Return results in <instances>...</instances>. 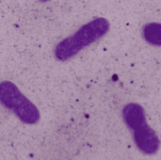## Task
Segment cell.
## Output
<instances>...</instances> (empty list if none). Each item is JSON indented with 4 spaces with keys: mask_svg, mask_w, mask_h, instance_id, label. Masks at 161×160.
Here are the masks:
<instances>
[{
    "mask_svg": "<svg viewBox=\"0 0 161 160\" xmlns=\"http://www.w3.org/2000/svg\"><path fill=\"white\" fill-rule=\"evenodd\" d=\"M110 24L106 18H95L82 25L73 36L59 41L55 48L58 60L66 61L74 58L83 48L104 37L109 30Z\"/></svg>",
    "mask_w": 161,
    "mask_h": 160,
    "instance_id": "1",
    "label": "cell"
},
{
    "mask_svg": "<svg viewBox=\"0 0 161 160\" xmlns=\"http://www.w3.org/2000/svg\"><path fill=\"white\" fill-rule=\"evenodd\" d=\"M125 124L134 131V141L144 155L153 156L160 147V141L153 128L147 124L144 108L137 103H129L123 108Z\"/></svg>",
    "mask_w": 161,
    "mask_h": 160,
    "instance_id": "2",
    "label": "cell"
},
{
    "mask_svg": "<svg viewBox=\"0 0 161 160\" xmlns=\"http://www.w3.org/2000/svg\"><path fill=\"white\" fill-rule=\"evenodd\" d=\"M0 104L12 110L26 124H35L40 121L41 114L37 107L10 81L0 82Z\"/></svg>",
    "mask_w": 161,
    "mask_h": 160,
    "instance_id": "3",
    "label": "cell"
},
{
    "mask_svg": "<svg viewBox=\"0 0 161 160\" xmlns=\"http://www.w3.org/2000/svg\"><path fill=\"white\" fill-rule=\"evenodd\" d=\"M143 37L150 44L160 46L161 25L159 23H150L143 27Z\"/></svg>",
    "mask_w": 161,
    "mask_h": 160,
    "instance_id": "4",
    "label": "cell"
},
{
    "mask_svg": "<svg viewBox=\"0 0 161 160\" xmlns=\"http://www.w3.org/2000/svg\"><path fill=\"white\" fill-rule=\"evenodd\" d=\"M39 1H41V2H47V1H49V0H39Z\"/></svg>",
    "mask_w": 161,
    "mask_h": 160,
    "instance_id": "5",
    "label": "cell"
}]
</instances>
